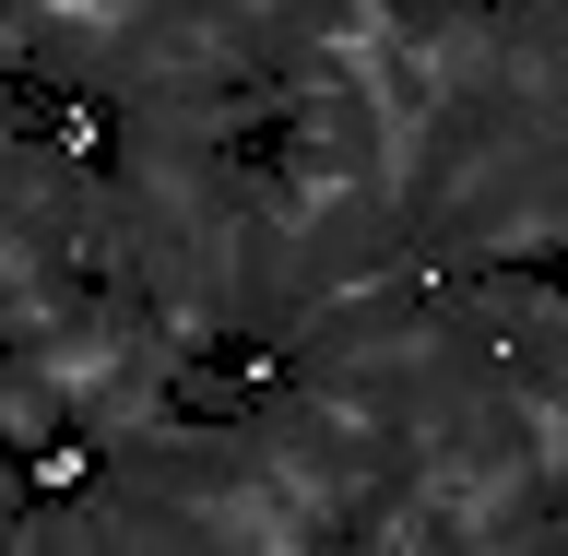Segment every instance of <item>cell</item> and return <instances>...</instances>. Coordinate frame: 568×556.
<instances>
[{
    "label": "cell",
    "mask_w": 568,
    "mask_h": 556,
    "mask_svg": "<svg viewBox=\"0 0 568 556\" xmlns=\"http://www.w3.org/2000/svg\"><path fill=\"white\" fill-rule=\"evenodd\" d=\"M248 426H261V451H273V474L296 497H320L332 509V533L367 509V497L403 474V438L379 426V403L367 391H344V380H296V367H273V380L237 403Z\"/></svg>",
    "instance_id": "1"
},
{
    "label": "cell",
    "mask_w": 568,
    "mask_h": 556,
    "mask_svg": "<svg viewBox=\"0 0 568 556\" xmlns=\"http://www.w3.org/2000/svg\"><path fill=\"white\" fill-rule=\"evenodd\" d=\"M0 451L12 462H60L71 451V403H60V380H48L24 344H0Z\"/></svg>",
    "instance_id": "2"
}]
</instances>
